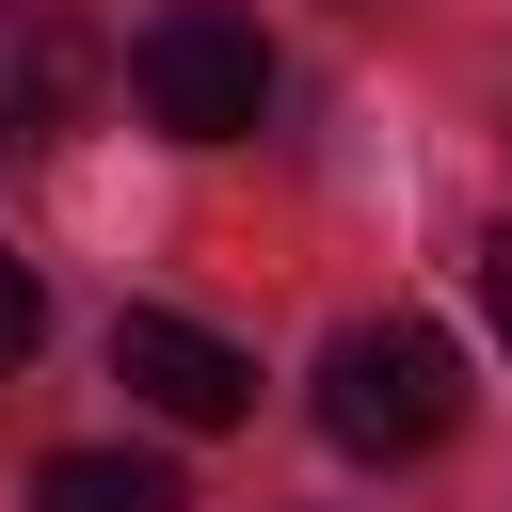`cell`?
<instances>
[{"mask_svg": "<svg viewBox=\"0 0 512 512\" xmlns=\"http://www.w3.org/2000/svg\"><path fill=\"white\" fill-rule=\"evenodd\" d=\"M320 432L352 448V464H416V448H448L464 432V336L448 320H352L336 352H320Z\"/></svg>", "mask_w": 512, "mask_h": 512, "instance_id": "6da1fadb", "label": "cell"}, {"mask_svg": "<svg viewBox=\"0 0 512 512\" xmlns=\"http://www.w3.org/2000/svg\"><path fill=\"white\" fill-rule=\"evenodd\" d=\"M128 96H144L160 144H240V128L272 112V48H256L240 0H160V16L128 32Z\"/></svg>", "mask_w": 512, "mask_h": 512, "instance_id": "7a4b0ae2", "label": "cell"}, {"mask_svg": "<svg viewBox=\"0 0 512 512\" xmlns=\"http://www.w3.org/2000/svg\"><path fill=\"white\" fill-rule=\"evenodd\" d=\"M96 80H112V48L80 0H0V160H48L96 112Z\"/></svg>", "mask_w": 512, "mask_h": 512, "instance_id": "3957f363", "label": "cell"}, {"mask_svg": "<svg viewBox=\"0 0 512 512\" xmlns=\"http://www.w3.org/2000/svg\"><path fill=\"white\" fill-rule=\"evenodd\" d=\"M112 384H128L160 432H240V416H256V352H224V336L176 320V304H128V320H112Z\"/></svg>", "mask_w": 512, "mask_h": 512, "instance_id": "277c9868", "label": "cell"}, {"mask_svg": "<svg viewBox=\"0 0 512 512\" xmlns=\"http://www.w3.org/2000/svg\"><path fill=\"white\" fill-rule=\"evenodd\" d=\"M32 512H176V464L160 448H48Z\"/></svg>", "mask_w": 512, "mask_h": 512, "instance_id": "5b68a950", "label": "cell"}, {"mask_svg": "<svg viewBox=\"0 0 512 512\" xmlns=\"http://www.w3.org/2000/svg\"><path fill=\"white\" fill-rule=\"evenodd\" d=\"M32 336H48V288H32V256H0V368H16Z\"/></svg>", "mask_w": 512, "mask_h": 512, "instance_id": "8992f818", "label": "cell"}, {"mask_svg": "<svg viewBox=\"0 0 512 512\" xmlns=\"http://www.w3.org/2000/svg\"><path fill=\"white\" fill-rule=\"evenodd\" d=\"M480 304H496V336H512V224L480 240Z\"/></svg>", "mask_w": 512, "mask_h": 512, "instance_id": "52a82bcc", "label": "cell"}]
</instances>
